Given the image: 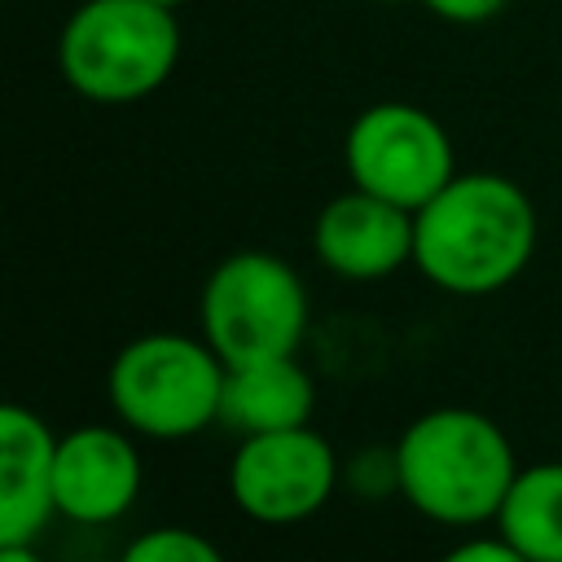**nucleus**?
I'll list each match as a JSON object with an SVG mask.
<instances>
[{"mask_svg":"<svg viewBox=\"0 0 562 562\" xmlns=\"http://www.w3.org/2000/svg\"><path fill=\"white\" fill-rule=\"evenodd\" d=\"M536 250V206L501 171H457L413 211L417 272L461 299L505 290Z\"/></svg>","mask_w":562,"mask_h":562,"instance_id":"1","label":"nucleus"},{"mask_svg":"<svg viewBox=\"0 0 562 562\" xmlns=\"http://www.w3.org/2000/svg\"><path fill=\"white\" fill-rule=\"evenodd\" d=\"M514 474L509 435L479 408H430L395 439V492L430 522L474 527L496 518Z\"/></svg>","mask_w":562,"mask_h":562,"instance_id":"2","label":"nucleus"},{"mask_svg":"<svg viewBox=\"0 0 562 562\" xmlns=\"http://www.w3.org/2000/svg\"><path fill=\"white\" fill-rule=\"evenodd\" d=\"M180 61L176 9L154 0H83L57 35V70L83 101L132 105L158 92Z\"/></svg>","mask_w":562,"mask_h":562,"instance_id":"3","label":"nucleus"},{"mask_svg":"<svg viewBox=\"0 0 562 562\" xmlns=\"http://www.w3.org/2000/svg\"><path fill=\"white\" fill-rule=\"evenodd\" d=\"M224 360L206 338L140 334L123 342L105 373L114 417L145 439H189L220 422Z\"/></svg>","mask_w":562,"mask_h":562,"instance_id":"4","label":"nucleus"},{"mask_svg":"<svg viewBox=\"0 0 562 562\" xmlns=\"http://www.w3.org/2000/svg\"><path fill=\"white\" fill-rule=\"evenodd\" d=\"M198 325L224 364L294 356L307 334V285L281 255L237 250L202 281Z\"/></svg>","mask_w":562,"mask_h":562,"instance_id":"5","label":"nucleus"},{"mask_svg":"<svg viewBox=\"0 0 562 562\" xmlns=\"http://www.w3.org/2000/svg\"><path fill=\"white\" fill-rule=\"evenodd\" d=\"M342 162L356 189L404 211L426 206L457 176V154L443 123L408 101H378L360 110L347 127Z\"/></svg>","mask_w":562,"mask_h":562,"instance_id":"6","label":"nucleus"},{"mask_svg":"<svg viewBox=\"0 0 562 562\" xmlns=\"http://www.w3.org/2000/svg\"><path fill=\"white\" fill-rule=\"evenodd\" d=\"M338 487V452L334 443L307 426L246 435L228 461V496L233 505L268 527H290L325 509Z\"/></svg>","mask_w":562,"mask_h":562,"instance_id":"7","label":"nucleus"},{"mask_svg":"<svg viewBox=\"0 0 562 562\" xmlns=\"http://www.w3.org/2000/svg\"><path fill=\"white\" fill-rule=\"evenodd\" d=\"M140 479L145 465L127 426H75L70 435H57L53 505L61 518L105 527L136 505Z\"/></svg>","mask_w":562,"mask_h":562,"instance_id":"8","label":"nucleus"},{"mask_svg":"<svg viewBox=\"0 0 562 562\" xmlns=\"http://www.w3.org/2000/svg\"><path fill=\"white\" fill-rule=\"evenodd\" d=\"M312 246L334 277L382 281L413 263V211L351 184L321 206L312 224Z\"/></svg>","mask_w":562,"mask_h":562,"instance_id":"9","label":"nucleus"},{"mask_svg":"<svg viewBox=\"0 0 562 562\" xmlns=\"http://www.w3.org/2000/svg\"><path fill=\"white\" fill-rule=\"evenodd\" d=\"M53 452L48 422L26 404L0 400V544H35L57 514Z\"/></svg>","mask_w":562,"mask_h":562,"instance_id":"10","label":"nucleus"},{"mask_svg":"<svg viewBox=\"0 0 562 562\" xmlns=\"http://www.w3.org/2000/svg\"><path fill=\"white\" fill-rule=\"evenodd\" d=\"M312 408H316V386L294 356H268L224 369L220 426H228L237 439L307 426Z\"/></svg>","mask_w":562,"mask_h":562,"instance_id":"11","label":"nucleus"},{"mask_svg":"<svg viewBox=\"0 0 562 562\" xmlns=\"http://www.w3.org/2000/svg\"><path fill=\"white\" fill-rule=\"evenodd\" d=\"M492 522L531 562H562V461L518 470Z\"/></svg>","mask_w":562,"mask_h":562,"instance_id":"12","label":"nucleus"},{"mask_svg":"<svg viewBox=\"0 0 562 562\" xmlns=\"http://www.w3.org/2000/svg\"><path fill=\"white\" fill-rule=\"evenodd\" d=\"M119 562H228V558L193 527H149L123 544Z\"/></svg>","mask_w":562,"mask_h":562,"instance_id":"13","label":"nucleus"},{"mask_svg":"<svg viewBox=\"0 0 562 562\" xmlns=\"http://www.w3.org/2000/svg\"><path fill=\"white\" fill-rule=\"evenodd\" d=\"M439 562H531L527 553H518L501 531L496 536H479V540H461L457 549H448Z\"/></svg>","mask_w":562,"mask_h":562,"instance_id":"14","label":"nucleus"},{"mask_svg":"<svg viewBox=\"0 0 562 562\" xmlns=\"http://www.w3.org/2000/svg\"><path fill=\"white\" fill-rule=\"evenodd\" d=\"M422 4L452 26H479V22H492L509 0H422Z\"/></svg>","mask_w":562,"mask_h":562,"instance_id":"15","label":"nucleus"},{"mask_svg":"<svg viewBox=\"0 0 562 562\" xmlns=\"http://www.w3.org/2000/svg\"><path fill=\"white\" fill-rule=\"evenodd\" d=\"M0 562H40L35 544H0Z\"/></svg>","mask_w":562,"mask_h":562,"instance_id":"16","label":"nucleus"},{"mask_svg":"<svg viewBox=\"0 0 562 562\" xmlns=\"http://www.w3.org/2000/svg\"><path fill=\"white\" fill-rule=\"evenodd\" d=\"M154 4H162V9H180L184 0H154Z\"/></svg>","mask_w":562,"mask_h":562,"instance_id":"17","label":"nucleus"}]
</instances>
